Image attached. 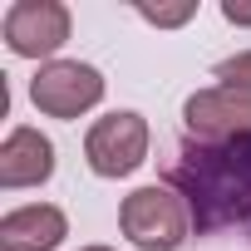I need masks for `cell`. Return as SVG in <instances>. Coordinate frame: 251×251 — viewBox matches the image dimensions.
<instances>
[{"instance_id": "obj_1", "label": "cell", "mask_w": 251, "mask_h": 251, "mask_svg": "<svg viewBox=\"0 0 251 251\" xmlns=\"http://www.w3.org/2000/svg\"><path fill=\"white\" fill-rule=\"evenodd\" d=\"M163 177L182 197L197 236L236 231L241 241H251V133L217 143L182 138Z\"/></svg>"}, {"instance_id": "obj_2", "label": "cell", "mask_w": 251, "mask_h": 251, "mask_svg": "<svg viewBox=\"0 0 251 251\" xmlns=\"http://www.w3.org/2000/svg\"><path fill=\"white\" fill-rule=\"evenodd\" d=\"M118 226L133 246L143 251H177L192 231V217L182 207V197L173 187H138L123 197V212H118Z\"/></svg>"}, {"instance_id": "obj_3", "label": "cell", "mask_w": 251, "mask_h": 251, "mask_svg": "<svg viewBox=\"0 0 251 251\" xmlns=\"http://www.w3.org/2000/svg\"><path fill=\"white\" fill-rule=\"evenodd\" d=\"M30 99L50 118H79L103 99V74L94 64H79V59H50L30 79Z\"/></svg>"}, {"instance_id": "obj_4", "label": "cell", "mask_w": 251, "mask_h": 251, "mask_svg": "<svg viewBox=\"0 0 251 251\" xmlns=\"http://www.w3.org/2000/svg\"><path fill=\"white\" fill-rule=\"evenodd\" d=\"M84 158L99 177H128L143 158H148V123L143 113H108L99 118L89 138H84Z\"/></svg>"}, {"instance_id": "obj_5", "label": "cell", "mask_w": 251, "mask_h": 251, "mask_svg": "<svg viewBox=\"0 0 251 251\" xmlns=\"http://www.w3.org/2000/svg\"><path fill=\"white\" fill-rule=\"evenodd\" d=\"M69 40V10L59 0H15L5 10V45L20 59H50Z\"/></svg>"}, {"instance_id": "obj_6", "label": "cell", "mask_w": 251, "mask_h": 251, "mask_svg": "<svg viewBox=\"0 0 251 251\" xmlns=\"http://www.w3.org/2000/svg\"><path fill=\"white\" fill-rule=\"evenodd\" d=\"M182 118H187V138H202V143H217V138H246L251 133V94L241 89H202L182 103Z\"/></svg>"}, {"instance_id": "obj_7", "label": "cell", "mask_w": 251, "mask_h": 251, "mask_svg": "<svg viewBox=\"0 0 251 251\" xmlns=\"http://www.w3.org/2000/svg\"><path fill=\"white\" fill-rule=\"evenodd\" d=\"M54 173V143L40 128H15L0 143V187H40Z\"/></svg>"}, {"instance_id": "obj_8", "label": "cell", "mask_w": 251, "mask_h": 251, "mask_svg": "<svg viewBox=\"0 0 251 251\" xmlns=\"http://www.w3.org/2000/svg\"><path fill=\"white\" fill-rule=\"evenodd\" d=\"M64 231H69V222L50 202H35V207H20V212L0 217V246L5 251H54L64 241Z\"/></svg>"}, {"instance_id": "obj_9", "label": "cell", "mask_w": 251, "mask_h": 251, "mask_svg": "<svg viewBox=\"0 0 251 251\" xmlns=\"http://www.w3.org/2000/svg\"><path fill=\"white\" fill-rule=\"evenodd\" d=\"M217 79H222L226 89H241V94H251V50H246V54H231V59H222V64H217Z\"/></svg>"}, {"instance_id": "obj_10", "label": "cell", "mask_w": 251, "mask_h": 251, "mask_svg": "<svg viewBox=\"0 0 251 251\" xmlns=\"http://www.w3.org/2000/svg\"><path fill=\"white\" fill-rule=\"evenodd\" d=\"M138 15L148 25H187L197 15V5H192V0H182V5H138Z\"/></svg>"}, {"instance_id": "obj_11", "label": "cell", "mask_w": 251, "mask_h": 251, "mask_svg": "<svg viewBox=\"0 0 251 251\" xmlns=\"http://www.w3.org/2000/svg\"><path fill=\"white\" fill-rule=\"evenodd\" d=\"M222 15L231 25H251V5H241V0H222Z\"/></svg>"}, {"instance_id": "obj_12", "label": "cell", "mask_w": 251, "mask_h": 251, "mask_svg": "<svg viewBox=\"0 0 251 251\" xmlns=\"http://www.w3.org/2000/svg\"><path fill=\"white\" fill-rule=\"evenodd\" d=\"M84 251H108V246H84Z\"/></svg>"}]
</instances>
